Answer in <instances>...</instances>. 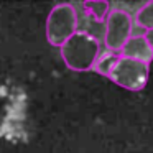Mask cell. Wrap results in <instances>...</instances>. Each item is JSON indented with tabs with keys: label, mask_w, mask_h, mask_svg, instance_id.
<instances>
[{
	"label": "cell",
	"mask_w": 153,
	"mask_h": 153,
	"mask_svg": "<svg viewBox=\"0 0 153 153\" xmlns=\"http://www.w3.org/2000/svg\"><path fill=\"white\" fill-rule=\"evenodd\" d=\"M122 56L150 64V61L153 59V50L146 43L145 36L140 35V36H132L127 41L125 46L122 48Z\"/></svg>",
	"instance_id": "cell-5"
},
{
	"label": "cell",
	"mask_w": 153,
	"mask_h": 153,
	"mask_svg": "<svg viewBox=\"0 0 153 153\" xmlns=\"http://www.w3.org/2000/svg\"><path fill=\"white\" fill-rule=\"evenodd\" d=\"M77 31V12L71 4H58L46 20V40L53 46H63Z\"/></svg>",
	"instance_id": "cell-2"
},
{
	"label": "cell",
	"mask_w": 153,
	"mask_h": 153,
	"mask_svg": "<svg viewBox=\"0 0 153 153\" xmlns=\"http://www.w3.org/2000/svg\"><path fill=\"white\" fill-rule=\"evenodd\" d=\"M119 53H114V51H104V53L99 54V58H97L96 64H94L92 69H96L99 74H102V76H107L109 77L110 71H112L114 64L117 63V59H119Z\"/></svg>",
	"instance_id": "cell-6"
},
{
	"label": "cell",
	"mask_w": 153,
	"mask_h": 153,
	"mask_svg": "<svg viewBox=\"0 0 153 153\" xmlns=\"http://www.w3.org/2000/svg\"><path fill=\"white\" fill-rule=\"evenodd\" d=\"M137 25L145 30H153V2L145 4L135 15Z\"/></svg>",
	"instance_id": "cell-8"
},
{
	"label": "cell",
	"mask_w": 153,
	"mask_h": 153,
	"mask_svg": "<svg viewBox=\"0 0 153 153\" xmlns=\"http://www.w3.org/2000/svg\"><path fill=\"white\" fill-rule=\"evenodd\" d=\"M100 54L99 41L87 31H76L61 46V58L73 71H89Z\"/></svg>",
	"instance_id": "cell-1"
},
{
	"label": "cell",
	"mask_w": 153,
	"mask_h": 153,
	"mask_svg": "<svg viewBox=\"0 0 153 153\" xmlns=\"http://www.w3.org/2000/svg\"><path fill=\"white\" fill-rule=\"evenodd\" d=\"M133 22L125 10H114L105 20V35L104 41L109 51H122L125 43L132 38Z\"/></svg>",
	"instance_id": "cell-4"
},
{
	"label": "cell",
	"mask_w": 153,
	"mask_h": 153,
	"mask_svg": "<svg viewBox=\"0 0 153 153\" xmlns=\"http://www.w3.org/2000/svg\"><path fill=\"white\" fill-rule=\"evenodd\" d=\"M143 36H145L146 43L150 45V48H152V50H153V30H146V31H145V35H143Z\"/></svg>",
	"instance_id": "cell-9"
},
{
	"label": "cell",
	"mask_w": 153,
	"mask_h": 153,
	"mask_svg": "<svg viewBox=\"0 0 153 153\" xmlns=\"http://www.w3.org/2000/svg\"><path fill=\"white\" fill-rule=\"evenodd\" d=\"M148 74L150 66L146 63L120 56L110 71L109 79L127 91L138 92L148 82Z\"/></svg>",
	"instance_id": "cell-3"
},
{
	"label": "cell",
	"mask_w": 153,
	"mask_h": 153,
	"mask_svg": "<svg viewBox=\"0 0 153 153\" xmlns=\"http://www.w3.org/2000/svg\"><path fill=\"white\" fill-rule=\"evenodd\" d=\"M84 10L89 17L96 18L97 22H104L109 17V4L104 2V0H97V2H84L82 4Z\"/></svg>",
	"instance_id": "cell-7"
}]
</instances>
